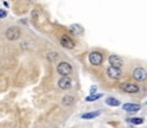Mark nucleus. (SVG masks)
Masks as SVG:
<instances>
[{
	"label": "nucleus",
	"instance_id": "f257e3e1",
	"mask_svg": "<svg viewBox=\"0 0 147 128\" xmlns=\"http://www.w3.org/2000/svg\"><path fill=\"white\" fill-rule=\"evenodd\" d=\"M5 36L9 41H15V40H17L21 36V30L18 27H16V26H11V27H9V29L6 30Z\"/></svg>",
	"mask_w": 147,
	"mask_h": 128
},
{
	"label": "nucleus",
	"instance_id": "f03ea898",
	"mask_svg": "<svg viewBox=\"0 0 147 128\" xmlns=\"http://www.w3.org/2000/svg\"><path fill=\"white\" fill-rule=\"evenodd\" d=\"M71 71H72V67L69 63L63 61V63H59L58 66H57V73L63 77L64 76H69L71 74Z\"/></svg>",
	"mask_w": 147,
	"mask_h": 128
},
{
	"label": "nucleus",
	"instance_id": "7ed1b4c3",
	"mask_svg": "<svg viewBox=\"0 0 147 128\" xmlns=\"http://www.w3.org/2000/svg\"><path fill=\"white\" fill-rule=\"evenodd\" d=\"M90 64L94 65V66H99V65L103 63V55L100 52H97V51H92L90 52L89 57H88Z\"/></svg>",
	"mask_w": 147,
	"mask_h": 128
},
{
	"label": "nucleus",
	"instance_id": "20e7f679",
	"mask_svg": "<svg viewBox=\"0 0 147 128\" xmlns=\"http://www.w3.org/2000/svg\"><path fill=\"white\" fill-rule=\"evenodd\" d=\"M132 76H134V78H135L137 82H144L147 78V71L143 67H137V68L134 70Z\"/></svg>",
	"mask_w": 147,
	"mask_h": 128
},
{
	"label": "nucleus",
	"instance_id": "39448f33",
	"mask_svg": "<svg viewBox=\"0 0 147 128\" xmlns=\"http://www.w3.org/2000/svg\"><path fill=\"white\" fill-rule=\"evenodd\" d=\"M121 89L127 92V93H137L139 91V87L134 84V83H130V82H127V83H123L121 84Z\"/></svg>",
	"mask_w": 147,
	"mask_h": 128
},
{
	"label": "nucleus",
	"instance_id": "423d86ee",
	"mask_svg": "<svg viewBox=\"0 0 147 128\" xmlns=\"http://www.w3.org/2000/svg\"><path fill=\"white\" fill-rule=\"evenodd\" d=\"M58 86H59V89L61 90H70L71 87H72V81H71V78L70 77H67V76H64V77H62L59 81H58Z\"/></svg>",
	"mask_w": 147,
	"mask_h": 128
},
{
	"label": "nucleus",
	"instance_id": "0eeeda50",
	"mask_svg": "<svg viewBox=\"0 0 147 128\" xmlns=\"http://www.w3.org/2000/svg\"><path fill=\"white\" fill-rule=\"evenodd\" d=\"M121 69L120 68H116V67H112L110 66L109 68H107V75H109V77L112 78V79H117V78H120L121 77Z\"/></svg>",
	"mask_w": 147,
	"mask_h": 128
},
{
	"label": "nucleus",
	"instance_id": "6e6552de",
	"mask_svg": "<svg viewBox=\"0 0 147 128\" xmlns=\"http://www.w3.org/2000/svg\"><path fill=\"white\" fill-rule=\"evenodd\" d=\"M61 44H62L64 48H66V49H73L74 45H75L73 40H71V37H69V36H66V35H63V36L61 37Z\"/></svg>",
	"mask_w": 147,
	"mask_h": 128
},
{
	"label": "nucleus",
	"instance_id": "1a4fd4ad",
	"mask_svg": "<svg viewBox=\"0 0 147 128\" xmlns=\"http://www.w3.org/2000/svg\"><path fill=\"white\" fill-rule=\"evenodd\" d=\"M109 63L112 67H116V68H120L121 66H122V59L119 57V56H115V55H113V56H110V58H109Z\"/></svg>",
	"mask_w": 147,
	"mask_h": 128
},
{
	"label": "nucleus",
	"instance_id": "9d476101",
	"mask_svg": "<svg viewBox=\"0 0 147 128\" xmlns=\"http://www.w3.org/2000/svg\"><path fill=\"white\" fill-rule=\"evenodd\" d=\"M123 110L128 111V112H137L138 110H140V105L136 104V103H125L123 104Z\"/></svg>",
	"mask_w": 147,
	"mask_h": 128
},
{
	"label": "nucleus",
	"instance_id": "9b49d317",
	"mask_svg": "<svg viewBox=\"0 0 147 128\" xmlns=\"http://www.w3.org/2000/svg\"><path fill=\"white\" fill-rule=\"evenodd\" d=\"M70 32L72 33V34H74V35H82L83 32H84V30H83V27H82L81 25L74 24V25H71Z\"/></svg>",
	"mask_w": 147,
	"mask_h": 128
},
{
	"label": "nucleus",
	"instance_id": "f8f14e48",
	"mask_svg": "<svg viewBox=\"0 0 147 128\" xmlns=\"http://www.w3.org/2000/svg\"><path fill=\"white\" fill-rule=\"evenodd\" d=\"M100 115V111H92V112H87L84 115L81 116L82 119H94L96 117H98Z\"/></svg>",
	"mask_w": 147,
	"mask_h": 128
},
{
	"label": "nucleus",
	"instance_id": "ddd939ff",
	"mask_svg": "<svg viewBox=\"0 0 147 128\" xmlns=\"http://www.w3.org/2000/svg\"><path fill=\"white\" fill-rule=\"evenodd\" d=\"M62 103L64 105H72L74 103V97L71 95H65L62 100Z\"/></svg>",
	"mask_w": 147,
	"mask_h": 128
},
{
	"label": "nucleus",
	"instance_id": "4468645a",
	"mask_svg": "<svg viewBox=\"0 0 147 128\" xmlns=\"http://www.w3.org/2000/svg\"><path fill=\"white\" fill-rule=\"evenodd\" d=\"M106 104H109L111 107H119L120 105V101L114 99V97H107L106 99Z\"/></svg>",
	"mask_w": 147,
	"mask_h": 128
},
{
	"label": "nucleus",
	"instance_id": "2eb2a0df",
	"mask_svg": "<svg viewBox=\"0 0 147 128\" xmlns=\"http://www.w3.org/2000/svg\"><path fill=\"white\" fill-rule=\"evenodd\" d=\"M129 121L134 125H142L144 123V119L143 118H131V119H129Z\"/></svg>",
	"mask_w": 147,
	"mask_h": 128
},
{
	"label": "nucleus",
	"instance_id": "dca6fc26",
	"mask_svg": "<svg viewBox=\"0 0 147 128\" xmlns=\"http://www.w3.org/2000/svg\"><path fill=\"white\" fill-rule=\"evenodd\" d=\"M102 96H103V94H95V95L87 96V97H86V101H88V102H91V101H96V100L100 99Z\"/></svg>",
	"mask_w": 147,
	"mask_h": 128
},
{
	"label": "nucleus",
	"instance_id": "f3484780",
	"mask_svg": "<svg viewBox=\"0 0 147 128\" xmlns=\"http://www.w3.org/2000/svg\"><path fill=\"white\" fill-rule=\"evenodd\" d=\"M58 58V55L56 53V52H50L49 55H48V59L50 60V61H54V60H56Z\"/></svg>",
	"mask_w": 147,
	"mask_h": 128
},
{
	"label": "nucleus",
	"instance_id": "a211bd4d",
	"mask_svg": "<svg viewBox=\"0 0 147 128\" xmlns=\"http://www.w3.org/2000/svg\"><path fill=\"white\" fill-rule=\"evenodd\" d=\"M6 15H7V13H6L5 10L0 9V17H1V18H5V17H6Z\"/></svg>",
	"mask_w": 147,
	"mask_h": 128
},
{
	"label": "nucleus",
	"instance_id": "6ab92c4d",
	"mask_svg": "<svg viewBox=\"0 0 147 128\" xmlns=\"http://www.w3.org/2000/svg\"><path fill=\"white\" fill-rule=\"evenodd\" d=\"M96 91H97V87H96V86H92V87L90 89V93H91V95H94V93H96Z\"/></svg>",
	"mask_w": 147,
	"mask_h": 128
},
{
	"label": "nucleus",
	"instance_id": "aec40b11",
	"mask_svg": "<svg viewBox=\"0 0 147 128\" xmlns=\"http://www.w3.org/2000/svg\"><path fill=\"white\" fill-rule=\"evenodd\" d=\"M31 1H37V0H31Z\"/></svg>",
	"mask_w": 147,
	"mask_h": 128
},
{
	"label": "nucleus",
	"instance_id": "412c9836",
	"mask_svg": "<svg viewBox=\"0 0 147 128\" xmlns=\"http://www.w3.org/2000/svg\"><path fill=\"white\" fill-rule=\"evenodd\" d=\"M146 104H147V103H146Z\"/></svg>",
	"mask_w": 147,
	"mask_h": 128
}]
</instances>
